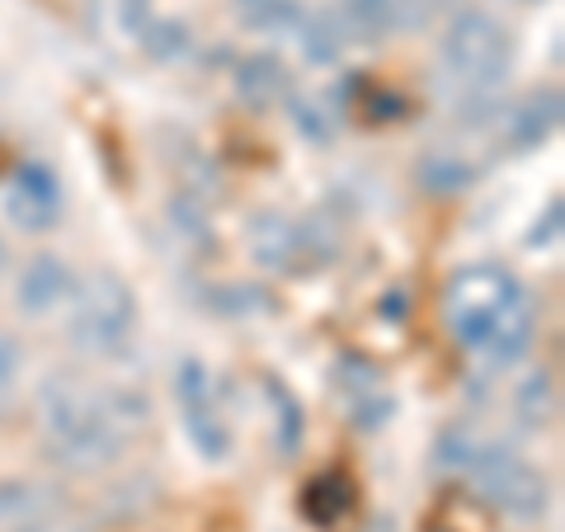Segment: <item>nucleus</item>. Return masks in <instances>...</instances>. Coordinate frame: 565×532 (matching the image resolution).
<instances>
[{
  "label": "nucleus",
  "mask_w": 565,
  "mask_h": 532,
  "mask_svg": "<svg viewBox=\"0 0 565 532\" xmlns=\"http://www.w3.org/2000/svg\"><path fill=\"white\" fill-rule=\"evenodd\" d=\"M448 321L467 353H486L494 368H514L533 349V301L500 264H467L448 278Z\"/></svg>",
  "instance_id": "1"
},
{
  "label": "nucleus",
  "mask_w": 565,
  "mask_h": 532,
  "mask_svg": "<svg viewBox=\"0 0 565 532\" xmlns=\"http://www.w3.org/2000/svg\"><path fill=\"white\" fill-rule=\"evenodd\" d=\"M39 419L52 462H62L66 471H95L118 462L122 438H128V424L114 415L109 392H90L71 372H52L39 386Z\"/></svg>",
  "instance_id": "2"
},
{
  "label": "nucleus",
  "mask_w": 565,
  "mask_h": 532,
  "mask_svg": "<svg viewBox=\"0 0 565 532\" xmlns=\"http://www.w3.org/2000/svg\"><path fill=\"white\" fill-rule=\"evenodd\" d=\"M71 297H76L71 326H66L71 344H76L81 353H90V359H114V353L128 349L132 326H137V297L114 269H99L81 292H71Z\"/></svg>",
  "instance_id": "3"
},
{
  "label": "nucleus",
  "mask_w": 565,
  "mask_h": 532,
  "mask_svg": "<svg viewBox=\"0 0 565 532\" xmlns=\"http://www.w3.org/2000/svg\"><path fill=\"white\" fill-rule=\"evenodd\" d=\"M444 66L452 71L462 85L471 91H490V85H500V76L514 62V43H509L504 24L494 20L486 10H462L457 20L444 29Z\"/></svg>",
  "instance_id": "4"
},
{
  "label": "nucleus",
  "mask_w": 565,
  "mask_h": 532,
  "mask_svg": "<svg viewBox=\"0 0 565 532\" xmlns=\"http://www.w3.org/2000/svg\"><path fill=\"white\" fill-rule=\"evenodd\" d=\"M467 476H476V486H481V494L504 509L509 519H542L546 513V500H552V486H546V476L523 462L519 453L500 448V443H481L471 457Z\"/></svg>",
  "instance_id": "5"
},
{
  "label": "nucleus",
  "mask_w": 565,
  "mask_h": 532,
  "mask_svg": "<svg viewBox=\"0 0 565 532\" xmlns=\"http://www.w3.org/2000/svg\"><path fill=\"white\" fill-rule=\"evenodd\" d=\"M174 396H180V411H184V429L193 438V448L207 462H226L232 457V429L212 401V372L199 359H184L180 372H174Z\"/></svg>",
  "instance_id": "6"
},
{
  "label": "nucleus",
  "mask_w": 565,
  "mask_h": 532,
  "mask_svg": "<svg viewBox=\"0 0 565 532\" xmlns=\"http://www.w3.org/2000/svg\"><path fill=\"white\" fill-rule=\"evenodd\" d=\"M6 217L20 226V232H52L62 217V180L57 170L43 161H24L14 170L10 193H6Z\"/></svg>",
  "instance_id": "7"
},
{
  "label": "nucleus",
  "mask_w": 565,
  "mask_h": 532,
  "mask_svg": "<svg viewBox=\"0 0 565 532\" xmlns=\"http://www.w3.org/2000/svg\"><path fill=\"white\" fill-rule=\"evenodd\" d=\"M250 255H255V264H264V269H274V274L316 269L311 251H307V226L282 217V212H259L250 222Z\"/></svg>",
  "instance_id": "8"
},
{
  "label": "nucleus",
  "mask_w": 565,
  "mask_h": 532,
  "mask_svg": "<svg viewBox=\"0 0 565 532\" xmlns=\"http://www.w3.org/2000/svg\"><path fill=\"white\" fill-rule=\"evenodd\" d=\"M71 292H76L71 264L62 255H39L24 264L20 288H14V307L24 316H47V311H57L62 301H71Z\"/></svg>",
  "instance_id": "9"
},
{
  "label": "nucleus",
  "mask_w": 565,
  "mask_h": 532,
  "mask_svg": "<svg viewBox=\"0 0 565 532\" xmlns=\"http://www.w3.org/2000/svg\"><path fill=\"white\" fill-rule=\"evenodd\" d=\"M556 123H561V91L556 85L552 91H533L523 104H514V109L504 114V147L509 151H533L556 132Z\"/></svg>",
  "instance_id": "10"
},
{
  "label": "nucleus",
  "mask_w": 565,
  "mask_h": 532,
  "mask_svg": "<svg viewBox=\"0 0 565 532\" xmlns=\"http://www.w3.org/2000/svg\"><path fill=\"white\" fill-rule=\"evenodd\" d=\"M353 504H359V486H353L349 471H321L302 490V513L316 528H340L353 513Z\"/></svg>",
  "instance_id": "11"
},
{
  "label": "nucleus",
  "mask_w": 565,
  "mask_h": 532,
  "mask_svg": "<svg viewBox=\"0 0 565 532\" xmlns=\"http://www.w3.org/2000/svg\"><path fill=\"white\" fill-rule=\"evenodd\" d=\"M264 396H269L274 405V453L282 457V462H292L297 453H302V438H307V415H302V401L292 396L288 382H278L274 372H264L259 377Z\"/></svg>",
  "instance_id": "12"
},
{
  "label": "nucleus",
  "mask_w": 565,
  "mask_h": 532,
  "mask_svg": "<svg viewBox=\"0 0 565 532\" xmlns=\"http://www.w3.org/2000/svg\"><path fill=\"white\" fill-rule=\"evenodd\" d=\"M282 91H288V71H282L274 52H250V57L236 66V95L250 104V109H264V104L282 99Z\"/></svg>",
  "instance_id": "13"
},
{
  "label": "nucleus",
  "mask_w": 565,
  "mask_h": 532,
  "mask_svg": "<svg viewBox=\"0 0 565 532\" xmlns=\"http://www.w3.org/2000/svg\"><path fill=\"white\" fill-rule=\"evenodd\" d=\"M415 180H419L424 193H434V199H452V193L471 189L476 170L452 151H424L419 166H415Z\"/></svg>",
  "instance_id": "14"
},
{
  "label": "nucleus",
  "mask_w": 565,
  "mask_h": 532,
  "mask_svg": "<svg viewBox=\"0 0 565 532\" xmlns=\"http://www.w3.org/2000/svg\"><path fill=\"white\" fill-rule=\"evenodd\" d=\"M344 43H349V29H344L340 14L321 10V14H311V20L302 24V52H307L311 66H334L340 62V52H344Z\"/></svg>",
  "instance_id": "15"
},
{
  "label": "nucleus",
  "mask_w": 565,
  "mask_h": 532,
  "mask_svg": "<svg viewBox=\"0 0 565 532\" xmlns=\"http://www.w3.org/2000/svg\"><path fill=\"white\" fill-rule=\"evenodd\" d=\"M514 411H519V419L527 424V429L552 424V415H556V377H552V372H533V377L519 382Z\"/></svg>",
  "instance_id": "16"
},
{
  "label": "nucleus",
  "mask_w": 565,
  "mask_h": 532,
  "mask_svg": "<svg viewBox=\"0 0 565 532\" xmlns=\"http://www.w3.org/2000/svg\"><path fill=\"white\" fill-rule=\"evenodd\" d=\"M340 10H344V29L367 43H377L382 33L396 29V0H344Z\"/></svg>",
  "instance_id": "17"
},
{
  "label": "nucleus",
  "mask_w": 565,
  "mask_h": 532,
  "mask_svg": "<svg viewBox=\"0 0 565 532\" xmlns=\"http://www.w3.org/2000/svg\"><path fill=\"white\" fill-rule=\"evenodd\" d=\"M137 43L147 47L151 62H174V57H184L189 52V29L180 20H151L147 29L137 33Z\"/></svg>",
  "instance_id": "18"
},
{
  "label": "nucleus",
  "mask_w": 565,
  "mask_h": 532,
  "mask_svg": "<svg viewBox=\"0 0 565 532\" xmlns=\"http://www.w3.org/2000/svg\"><path fill=\"white\" fill-rule=\"evenodd\" d=\"M207 307L222 311V316H250V311H269V292L245 288V283H226V288L207 292Z\"/></svg>",
  "instance_id": "19"
},
{
  "label": "nucleus",
  "mask_w": 565,
  "mask_h": 532,
  "mask_svg": "<svg viewBox=\"0 0 565 532\" xmlns=\"http://www.w3.org/2000/svg\"><path fill=\"white\" fill-rule=\"evenodd\" d=\"M236 14L255 29H274V24L297 20V6L292 0H236Z\"/></svg>",
  "instance_id": "20"
},
{
  "label": "nucleus",
  "mask_w": 565,
  "mask_h": 532,
  "mask_svg": "<svg viewBox=\"0 0 565 532\" xmlns=\"http://www.w3.org/2000/svg\"><path fill=\"white\" fill-rule=\"evenodd\" d=\"M396 415V401L392 396H382V392H367V396H353V429H363V434H373L382 429L386 419Z\"/></svg>",
  "instance_id": "21"
},
{
  "label": "nucleus",
  "mask_w": 565,
  "mask_h": 532,
  "mask_svg": "<svg viewBox=\"0 0 565 532\" xmlns=\"http://www.w3.org/2000/svg\"><path fill=\"white\" fill-rule=\"evenodd\" d=\"M334 386H344L353 396H367V392H377V372H373V363H363L349 353V359L334 363Z\"/></svg>",
  "instance_id": "22"
},
{
  "label": "nucleus",
  "mask_w": 565,
  "mask_h": 532,
  "mask_svg": "<svg viewBox=\"0 0 565 532\" xmlns=\"http://www.w3.org/2000/svg\"><path fill=\"white\" fill-rule=\"evenodd\" d=\"M170 217L180 222V232L189 236V241H207L212 236V226H207V212L193 203V193H180V199L170 203Z\"/></svg>",
  "instance_id": "23"
},
{
  "label": "nucleus",
  "mask_w": 565,
  "mask_h": 532,
  "mask_svg": "<svg viewBox=\"0 0 565 532\" xmlns=\"http://www.w3.org/2000/svg\"><path fill=\"white\" fill-rule=\"evenodd\" d=\"M33 504H39L33 486H24V481H6V486H0V523H20L24 513H33Z\"/></svg>",
  "instance_id": "24"
},
{
  "label": "nucleus",
  "mask_w": 565,
  "mask_h": 532,
  "mask_svg": "<svg viewBox=\"0 0 565 532\" xmlns=\"http://www.w3.org/2000/svg\"><path fill=\"white\" fill-rule=\"evenodd\" d=\"M321 114H326V109H316V104H302V99H297L292 109H288V118L297 123V132H302L307 141H330V137H334V128H330Z\"/></svg>",
  "instance_id": "25"
},
{
  "label": "nucleus",
  "mask_w": 565,
  "mask_h": 532,
  "mask_svg": "<svg viewBox=\"0 0 565 532\" xmlns=\"http://www.w3.org/2000/svg\"><path fill=\"white\" fill-rule=\"evenodd\" d=\"M20 363H24L20 344H14L10 334H0V396H6V392H10V382L20 377Z\"/></svg>",
  "instance_id": "26"
},
{
  "label": "nucleus",
  "mask_w": 565,
  "mask_h": 532,
  "mask_svg": "<svg viewBox=\"0 0 565 532\" xmlns=\"http://www.w3.org/2000/svg\"><path fill=\"white\" fill-rule=\"evenodd\" d=\"M561 217H565V203H561V199H552V208H546L542 217H537V232L527 236V245H546V241H556V236H561Z\"/></svg>",
  "instance_id": "27"
},
{
  "label": "nucleus",
  "mask_w": 565,
  "mask_h": 532,
  "mask_svg": "<svg viewBox=\"0 0 565 532\" xmlns=\"http://www.w3.org/2000/svg\"><path fill=\"white\" fill-rule=\"evenodd\" d=\"M401 109H405L401 95H373V99L363 104V114L373 118V123H392V118H401Z\"/></svg>",
  "instance_id": "28"
},
{
  "label": "nucleus",
  "mask_w": 565,
  "mask_h": 532,
  "mask_svg": "<svg viewBox=\"0 0 565 532\" xmlns=\"http://www.w3.org/2000/svg\"><path fill=\"white\" fill-rule=\"evenodd\" d=\"M147 24H151V6H147V0H122V29L137 39Z\"/></svg>",
  "instance_id": "29"
},
{
  "label": "nucleus",
  "mask_w": 565,
  "mask_h": 532,
  "mask_svg": "<svg viewBox=\"0 0 565 532\" xmlns=\"http://www.w3.org/2000/svg\"><path fill=\"white\" fill-rule=\"evenodd\" d=\"M386 316H405L411 311V292H386V307H382Z\"/></svg>",
  "instance_id": "30"
},
{
  "label": "nucleus",
  "mask_w": 565,
  "mask_h": 532,
  "mask_svg": "<svg viewBox=\"0 0 565 532\" xmlns=\"http://www.w3.org/2000/svg\"><path fill=\"white\" fill-rule=\"evenodd\" d=\"M6 264H10V251H6V241H0V274H6Z\"/></svg>",
  "instance_id": "31"
},
{
  "label": "nucleus",
  "mask_w": 565,
  "mask_h": 532,
  "mask_svg": "<svg viewBox=\"0 0 565 532\" xmlns=\"http://www.w3.org/2000/svg\"><path fill=\"white\" fill-rule=\"evenodd\" d=\"M429 532H452V528H444V523H434V528H429Z\"/></svg>",
  "instance_id": "32"
}]
</instances>
